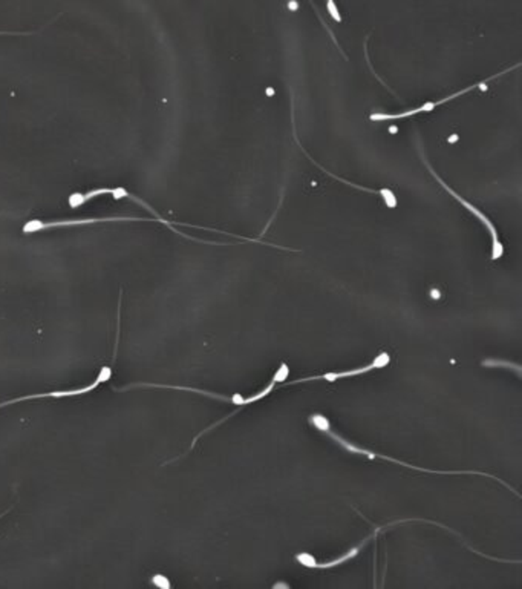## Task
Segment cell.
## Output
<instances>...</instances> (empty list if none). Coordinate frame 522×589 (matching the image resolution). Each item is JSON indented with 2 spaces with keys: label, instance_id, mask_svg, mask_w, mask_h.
<instances>
[{
  "label": "cell",
  "instance_id": "5",
  "mask_svg": "<svg viewBox=\"0 0 522 589\" xmlns=\"http://www.w3.org/2000/svg\"><path fill=\"white\" fill-rule=\"evenodd\" d=\"M482 83V82H481ZM481 83H478V85H473V86H467V88H464V89H461V91H458V93H455V94H452V95H449V97H444V98H441V100H434V102H426V103H423L421 106H418V108H415V109H408V111H404V112H399V114H383V112H375V114H371V119L372 121H384V120H399V119H406V117H412V115H417V114H421V112H432L434 111L437 106H439V105H444L446 102H451V100H454V98H456V97H461L463 94H466V93H469V91H472V89H475L476 86H480Z\"/></svg>",
  "mask_w": 522,
  "mask_h": 589
},
{
  "label": "cell",
  "instance_id": "8",
  "mask_svg": "<svg viewBox=\"0 0 522 589\" xmlns=\"http://www.w3.org/2000/svg\"><path fill=\"white\" fill-rule=\"evenodd\" d=\"M150 582L154 583L157 588H161V589H170V588H172V583H170V580L166 576H163V574H155L154 577L150 578Z\"/></svg>",
  "mask_w": 522,
  "mask_h": 589
},
{
  "label": "cell",
  "instance_id": "11",
  "mask_svg": "<svg viewBox=\"0 0 522 589\" xmlns=\"http://www.w3.org/2000/svg\"><path fill=\"white\" fill-rule=\"evenodd\" d=\"M281 586H284V588H290V586L285 585V583H276L273 588H281Z\"/></svg>",
  "mask_w": 522,
  "mask_h": 589
},
{
  "label": "cell",
  "instance_id": "7",
  "mask_svg": "<svg viewBox=\"0 0 522 589\" xmlns=\"http://www.w3.org/2000/svg\"><path fill=\"white\" fill-rule=\"evenodd\" d=\"M482 367H502V369H509V370H515L516 374H521V367L518 364H511L507 361H501V359H487V361H482L481 362Z\"/></svg>",
  "mask_w": 522,
  "mask_h": 589
},
{
  "label": "cell",
  "instance_id": "10",
  "mask_svg": "<svg viewBox=\"0 0 522 589\" xmlns=\"http://www.w3.org/2000/svg\"><path fill=\"white\" fill-rule=\"evenodd\" d=\"M310 4H311V6L314 8V11H316V14H317V17H319V19L322 20V23H323V25H325V22H323V19H322V16H320L319 10H317V8H316V5H314V2H312V0H310Z\"/></svg>",
  "mask_w": 522,
  "mask_h": 589
},
{
  "label": "cell",
  "instance_id": "1",
  "mask_svg": "<svg viewBox=\"0 0 522 589\" xmlns=\"http://www.w3.org/2000/svg\"><path fill=\"white\" fill-rule=\"evenodd\" d=\"M325 434H327V436H329L332 441H334L336 444H339L340 447H344V448H345L346 451H349L351 454H360V456H366V458H369V459H383V460H388V462H392V463H399V465H401V467H406V468H411V470L426 471V472H434V475H478V476H485V477H490V479H493V480H498L499 484H502L504 487L509 488L510 491H515L513 488H510V485H509V484H506V482H502L501 479L494 477V476H492V475H487V472H480V471H438V470L421 468V467L411 465V463H406V462H403V460L394 459V458H391V456H386V454H380V453H375V451H371V450H368V448L358 447V445H356V444H353L351 441L345 439L344 436H340V434H337V433L332 432L331 428H328V430L325 432Z\"/></svg>",
  "mask_w": 522,
  "mask_h": 589
},
{
  "label": "cell",
  "instance_id": "3",
  "mask_svg": "<svg viewBox=\"0 0 522 589\" xmlns=\"http://www.w3.org/2000/svg\"><path fill=\"white\" fill-rule=\"evenodd\" d=\"M423 160H425V165L427 166V169H429V172L432 174V177L435 178V180L441 184V187H443V189H446L449 194H451L454 198L461 204V206H464L467 210H469L471 213H473V215L478 218L482 225L485 226V229L489 230V234H490V237H492V260L493 261H497V260H499V258L502 256V254H504V247H502V244H501V241H499V237H498V230H497V227H494V225L493 222L489 220V217L485 215V213H482V210L481 209H478L476 206H473L472 203H469L467 200H464L463 196L460 195V194H456L454 189H451V187H449L443 180H441V178L437 175V172H434V169L430 167V165L426 162V158L423 157Z\"/></svg>",
  "mask_w": 522,
  "mask_h": 589
},
{
  "label": "cell",
  "instance_id": "6",
  "mask_svg": "<svg viewBox=\"0 0 522 589\" xmlns=\"http://www.w3.org/2000/svg\"><path fill=\"white\" fill-rule=\"evenodd\" d=\"M170 388V390H183V391H192V393H198V395H202V396H209L213 399H219V400H226V403H230L233 405H242L244 403V396L241 395V393H235V395L231 396H224L219 395V393H212V391H205V390H200V388H192V387H179V386H164V383H130L128 387H114V391H128L132 388Z\"/></svg>",
  "mask_w": 522,
  "mask_h": 589
},
{
  "label": "cell",
  "instance_id": "2",
  "mask_svg": "<svg viewBox=\"0 0 522 589\" xmlns=\"http://www.w3.org/2000/svg\"><path fill=\"white\" fill-rule=\"evenodd\" d=\"M130 222V221H152L150 218L142 217H100V218H77V220H31L26 221L22 232L25 235L37 234L52 227H68V226H86L95 225V222Z\"/></svg>",
  "mask_w": 522,
  "mask_h": 589
},
{
  "label": "cell",
  "instance_id": "9",
  "mask_svg": "<svg viewBox=\"0 0 522 589\" xmlns=\"http://www.w3.org/2000/svg\"><path fill=\"white\" fill-rule=\"evenodd\" d=\"M327 8H328V13L331 14L332 19H334L336 22H341V14L339 13V8H337L334 0H327Z\"/></svg>",
  "mask_w": 522,
  "mask_h": 589
},
{
  "label": "cell",
  "instance_id": "4",
  "mask_svg": "<svg viewBox=\"0 0 522 589\" xmlns=\"http://www.w3.org/2000/svg\"><path fill=\"white\" fill-rule=\"evenodd\" d=\"M112 367L111 365H104V367L100 369V373L97 374V378L92 383H89L86 387H80V388H72V390H59V391H51V393H37V395H28V396H22V398H16V399H10V400H5V403H0V408L8 407V405H13L17 403H23V400H32V399H44V398H52V399H61V398H71V396H80V395H86V393H91L95 388H98L102 386V383L111 381L112 378Z\"/></svg>",
  "mask_w": 522,
  "mask_h": 589
}]
</instances>
